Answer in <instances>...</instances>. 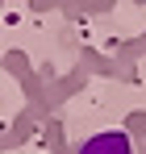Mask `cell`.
<instances>
[{
	"label": "cell",
	"mask_w": 146,
	"mask_h": 154,
	"mask_svg": "<svg viewBox=\"0 0 146 154\" xmlns=\"http://www.w3.org/2000/svg\"><path fill=\"white\" fill-rule=\"evenodd\" d=\"M75 154H134V142L125 129H100L92 137H84L75 146Z\"/></svg>",
	"instance_id": "cell-1"
}]
</instances>
